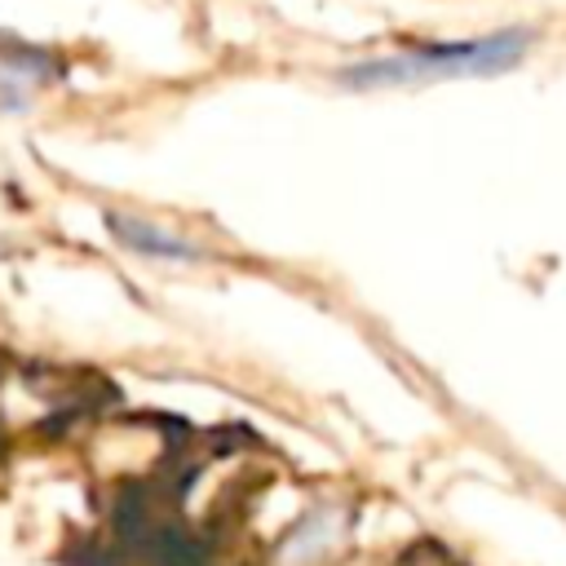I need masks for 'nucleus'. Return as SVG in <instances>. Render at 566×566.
I'll list each match as a JSON object with an SVG mask.
<instances>
[{"mask_svg":"<svg viewBox=\"0 0 566 566\" xmlns=\"http://www.w3.org/2000/svg\"><path fill=\"white\" fill-rule=\"evenodd\" d=\"M526 49H531V31L509 27L473 40H447V44H424L394 57L358 62V66H345L340 80L349 88H398V84H433V80H460V75H500L517 66Z\"/></svg>","mask_w":566,"mask_h":566,"instance_id":"1","label":"nucleus"},{"mask_svg":"<svg viewBox=\"0 0 566 566\" xmlns=\"http://www.w3.org/2000/svg\"><path fill=\"white\" fill-rule=\"evenodd\" d=\"M115 226V239H124L128 248L146 252V256H168V261H195L199 248L186 243L181 234H164L159 226H146V221H128V217H111Z\"/></svg>","mask_w":566,"mask_h":566,"instance_id":"2","label":"nucleus"}]
</instances>
